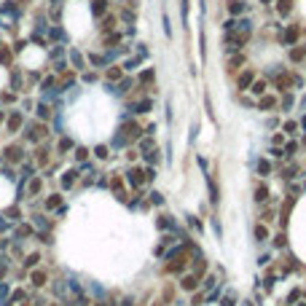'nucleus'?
<instances>
[{
	"label": "nucleus",
	"instance_id": "nucleus-1",
	"mask_svg": "<svg viewBox=\"0 0 306 306\" xmlns=\"http://www.w3.org/2000/svg\"><path fill=\"white\" fill-rule=\"evenodd\" d=\"M54 137V129H51V124H46V121H38V119H27V124H25V129H22V135H19V140L25 145H30V148H35V145H41L43 140H51Z\"/></svg>",
	"mask_w": 306,
	"mask_h": 306
},
{
	"label": "nucleus",
	"instance_id": "nucleus-2",
	"mask_svg": "<svg viewBox=\"0 0 306 306\" xmlns=\"http://www.w3.org/2000/svg\"><path fill=\"white\" fill-rule=\"evenodd\" d=\"M0 153H3V161L11 164V167H19L30 159V145H25L19 137H11L6 145H0Z\"/></svg>",
	"mask_w": 306,
	"mask_h": 306
},
{
	"label": "nucleus",
	"instance_id": "nucleus-3",
	"mask_svg": "<svg viewBox=\"0 0 306 306\" xmlns=\"http://www.w3.org/2000/svg\"><path fill=\"white\" fill-rule=\"evenodd\" d=\"M30 159L35 161L38 172H41V169H46V167H49V164L56 159V156H54V140H43L41 145L30 148Z\"/></svg>",
	"mask_w": 306,
	"mask_h": 306
},
{
	"label": "nucleus",
	"instance_id": "nucleus-4",
	"mask_svg": "<svg viewBox=\"0 0 306 306\" xmlns=\"http://www.w3.org/2000/svg\"><path fill=\"white\" fill-rule=\"evenodd\" d=\"M27 119H30V116H25L19 108L6 110V124H3L6 137H8V140H11V137H19V135H22V129H25V124H27Z\"/></svg>",
	"mask_w": 306,
	"mask_h": 306
},
{
	"label": "nucleus",
	"instance_id": "nucleus-5",
	"mask_svg": "<svg viewBox=\"0 0 306 306\" xmlns=\"http://www.w3.org/2000/svg\"><path fill=\"white\" fill-rule=\"evenodd\" d=\"M56 180H60V191H73V188H78L81 183V169H78V164H70V167H65L60 175H56Z\"/></svg>",
	"mask_w": 306,
	"mask_h": 306
},
{
	"label": "nucleus",
	"instance_id": "nucleus-6",
	"mask_svg": "<svg viewBox=\"0 0 306 306\" xmlns=\"http://www.w3.org/2000/svg\"><path fill=\"white\" fill-rule=\"evenodd\" d=\"M27 282H30V290H46L51 282V272L46 266H38V269H30L27 272Z\"/></svg>",
	"mask_w": 306,
	"mask_h": 306
},
{
	"label": "nucleus",
	"instance_id": "nucleus-7",
	"mask_svg": "<svg viewBox=\"0 0 306 306\" xmlns=\"http://www.w3.org/2000/svg\"><path fill=\"white\" fill-rule=\"evenodd\" d=\"M8 89H14L16 94H30L27 91V84H25V67H22L19 62L14 67H8Z\"/></svg>",
	"mask_w": 306,
	"mask_h": 306
},
{
	"label": "nucleus",
	"instance_id": "nucleus-8",
	"mask_svg": "<svg viewBox=\"0 0 306 306\" xmlns=\"http://www.w3.org/2000/svg\"><path fill=\"white\" fill-rule=\"evenodd\" d=\"M43 194H46V180L41 175H32V178L25 183V202H38Z\"/></svg>",
	"mask_w": 306,
	"mask_h": 306
},
{
	"label": "nucleus",
	"instance_id": "nucleus-9",
	"mask_svg": "<svg viewBox=\"0 0 306 306\" xmlns=\"http://www.w3.org/2000/svg\"><path fill=\"white\" fill-rule=\"evenodd\" d=\"M62 204H65V191H46L41 196V209L49 213V215H54Z\"/></svg>",
	"mask_w": 306,
	"mask_h": 306
},
{
	"label": "nucleus",
	"instance_id": "nucleus-10",
	"mask_svg": "<svg viewBox=\"0 0 306 306\" xmlns=\"http://www.w3.org/2000/svg\"><path fill=\"white\" fill-rule=\"evenodd\" d=\"M67 65L75 70V73H84V70H89V60L86 54L78 49V46H67Z\"/></svg>",
	"mask_w": 306,
	"mask_h": 306
},
{
	"label": "nucleus",
	"instance_id": "nucleus-11",
	"mask_svg": "<svg viewBox=\"0 0 306 306\" xmlns=\"http://www.w3.org/2000/svg\"><path fill=\"white\" fill-rule=\"evenodd\" d=\"M124 178H126V185L132 188V191H137V188H143L148 180H145V167H137V164H132L126 172H124Z\"/></svg>",
	"mask_w": 306,
	"mask_h": 306
},
{
	"label": "nucleus",
	"instance_id": "nucleus-12",
	"mask_svg": "<svg viewBox=\"0 0 306 306\" xmlns=\"http://www.w3.org/2000/svg\"><path fill=\"white\" fill-rule=\"evenodd\" d=\"M27 220L35 226V231H54L56 226V220H51V215L43 213V209H35L32 215H27Z\"/></svg>",
	"mask_w": 306,
	"mask_h": 306
},
{
	"label": "nucleus",
	"instance_id": "nucleus-13",
	"mask_svg": "<svg viewBox=\"0 0 306 306\" xmlns=\"http://www.w3.org/2000/svg\"><path fill=\"white\" fill-rule=\"evenodd\" d=\"M56 113H60V110H56L54 108V105L49 102V100H38V105H35V113H32V119H38V121H46V124H51L54 121V116Z\"/></svg>",
	"mask_w": 306,
	"mask_h": 306
},
{
	"label": "nucleus",
	"instance_id": "nucleus-14",
	"mask_svg": "<svg viewBox=\"0 0 306 306\" xmlns=\"http://www.w3.org/2000/svg\"><path fill=\"white\" fill-rule=\"evenodd\" d=\"M73 148H75V140H73V135H67V132L54 140V156H56V159L70 156V153H73Z\"/></svg>",
	"mask_w": 306,
	"mask_h": 306
},
{
	"label": "nucleus",
	"instance_id": "nucleus-15",
	"mask_svg": "<svg viewBox=\"0 0 306 306\" xmlns=\"http://www.w3.org/2000/svg\"><path fill=\"white\" fill-rule=\"evenodd\" d=\"M11 239H16V242H30L32 237H35V226L30 220H22V223H16L14 228H11V234H8Z\"/></svg>",
	"mask_w": 306,
	"mask_h": 306
},
{
	"label": "nucleus",
	"instance_id": "nucleus-16",
	"mask_svg": "<svg viewBox=\"0 0 306 306\" xmlns=\"http://www.w3.org/2000/svg\"><path fill=\"white\" fill-rule=\"evenodd\" d=\"M3 218H6V220H11L14 226H16V223H22V220H27L25 204H22V202H11V204L3 209Z\"/></svg>",
	"mask_w": 306,
	"mask_h": 306
},
{
	"label": "nucleus",
	"instance_id": "nucleus-17",
	"mask_svg": "<svg viewBox=\"0 0 306 306\" xmlns=\"http://www.w3.org/2000/svg\"><path fill=\"white\" fill-rule=\"evenodd\" d=\"M19 100H22V94H16L14 89H0V108L3 110H11V108H19Z\"/></svg>",
	"mask_w": 306,
	"mask_h": 306
},
{
	"label": "nucleus",
	"instance_id": "nucleus-18",
	"mask_svg": "<svg viewBox=\"0 0 306 306\" xmlns=\"http://www.w3.org/2000/svg\"><path fill=\"white\" fill-rule=\"evenodd\" d=\"M43 253L41 250H27L25 253V258H22V261H19V266H25L27 269V272H30V269H38V266H43Z\"/></svg>",
	"mask_w": 306,
	"mask_h": 306
},
{
	"label": "nucleus",
	"instance_id": "nucleus-19",
	"mask_svg": "<svg viewBox=\"0 0 306 306\" xmlns=\"http://www.w3.org/2000/svg\"><path fill=\"white\" fill-rule=\"evenodd\" d=\"M16 65V51H14V46H11L8 41L0 46V67H14Z\"/></svg>",
	"mask_w": 306,
	"mask_h": 306
},
{
	"label": "nucleus",
	"instance_id": "nucleus-20",
	"mask_svg": "<svg viewBox=\"0 0 306 306\" xmlns=\"http://www.w3.org/2000/svg\"><path fill=\"white\" fill-rule=\"evenodd\" d=\"M75 84H78V73H75L73 67H70V70H65V73L60 75V94H67V91L73 89Z\"/></svg>",
	"mask_w": 306,
	"mask_h": 306
},
{
	"label": "nucleus",
	"instance_id": "nucleus-21",
	"mask_svg": "<svg viewBox=\"0 0 306 306\" xmlns=\"http://www.w3.org/2000/svg\"><path fill=\"white\" fill-rule=\"evenodd\" d=\"M102 75H105V81H108V84H113V86H116V84H119V81L124 78V67L113 62V65H108V67L102 70Z\"/></svg>",
	"mask_w": 306,
	"mask_h": 306
},
{
	"label": "nucleus",
	"instance_id": "nucleus-22",
	"mask_svg": "<svg viewBox=\"0 0 306 306\" xmlns=\"http://www.w3.org/2000/svg\"><path fill=\"white\" fill-rule=\"evenodd\" d=\"M70 156H73V164H84V161L91 159V148H86V145H75Z\"/></svg>",
	"mask_w": 306,
	"mask_h": 306
},
{
	"label": "nucleus",
	"instance_id": "nucleus-23",
	"mask_svg": "<svg viewBox=\"0 0 306 306\" xmlns=\"http://www.w3.org/2000/svg\"><path fill=\"white\" fill-rule=\"evenodd\" d=\"M35 105H38V100H35V97H27V94H22V100H19V110L25 113V116H32V113H35Z\"/></svg>",
	"mask_w": 306,
	"mask_h": 306
},
{
	"label": "nucleus",
	"instance_id": "nucleus-24",
	"mask_svg": "<svg viewBox=\"0 0 306 306\" xmlns=\"http://www.w3.org/2000/svg\"><path fill=\"white\" fill-rule=\"evenodd\" d=\"M91 156L97 159V161H108V159H110V145H105V143L94 145V148H91Z\"/></svg>",
	"mask_w": 306,
	"mask_h": 306
},
{
	"label": "nucleus",
	"instance_id": "nucleus-25",
	"mask_svg": "<svg viewBox=\"0 0 306 306\" xmlns=\"http://www.w3.org/2000/svg\"><path fill=\"white\" fill-rule=\"evenodd\" d=\"M150 108H153V102H150V100H137V102H132V105H129V110H132V113H137V116L150 113Z\"/></svg>",
	"mask_w": 306,
	"mask_h": 306
},
{
	"label": "nucleus",
	"instance_id": "nucleus-26",
	"mask_svg": "<svg viewBox=\"0 0 306 306\" xmlns=\"http://www.w3.org/2000/svg\"><path fill=\"white\" fill-rule=\"evenodd\" d=\"M78 81H81V84H97V81H100V73H97V70H84V73H78Z\"/></svg>",
	"mask_w": 306,
	"mask_h": 306
},
{
	"label": "nucleus",
	"instance_id": "nucleus-27",
	"mask_svg": "<svg viewBox=\"0 0 306 306\" xmlns=\"http://www.w3.org/2000/svg\"><path fill=\"white\" fill-rule=\"evenodd\" d=\"M91 14L97 19L108 14V0H91Z\"/></svg>",
	"mask_w": 306,
	"mask_h": 306
},
{
	"label": "nucleus",
	"instance_id": "nucleus-28",
	"mask_svg": "<svg viewBox=\"0 0 306 306\" xmlns=\"http://www.w3.org/2000/svg\"><path fill=\"white\" fill-rule=\"evenodd\" d=\"M196 285H199V277H196V274H185V277L180 279V288H183V290H188V293L196 290Z\"/></svg>",
	"mask_w": 306,
	"mask_h": 306
},
{
	"label": "nucleus",
	"instance_id": "nucleus-29",
	"mask_svg": "<svg viewBox=\"0 0 306 306\" xmlns=\"http://www.w3.org/2000/svg\"><path fill=\"white\" fill-rule=\"evenodd\" d=\"M140 62H143V60H140V56H129V60L121 65L124 67V73H135V70L140 67Z\"/></svg>",
	"mask_w": 306,
	"mask_h": 306
},
{
	"label": "nucleus",
	"instance_id": "nucleus-30",
	"mask_svg": "<svg viewBox=\"0 0 306 306\" xmlns=\"http://www.w3.org/2000/svg\"><path fill=\"white\" fill-rule=\"evenodd\" d=\"M137 84H143V86H150V84H153V70H143V73L137 75Z\"/></svg>",
	"mask_w": 306,
	"mask_h": 306
},
{
	"label": "nucleus",
	"instance_id": "nucleus-31",
	"mask_svg": "<svg viewBox=\"0 0 306 306\" xmlns=\"http://www.w3.org/2000/svg\"><path fill=\"white\" fill-rule=\"evenodd\" d=\"M8 296H11V282L3 279V282H0V303L8 301Z\"/></svg>",
	"mask_w": 306,
	"mask_h": 306
},
{
	"label": "nucleus",
	"instance_id": "nucleus-32",
	"mask_svg": "<svg viewBox=\"0 0 306 306\" xmlns=\"http://www.w3.org/2000/svg\"><path fill=\"white\" fill-rule=\"evenodd\" d=\"M124 156H126V161H137L140 150H137V148H126V153H124Z\"/></svg>",
	"mask_w": 306,
	"mask_h": 306
},
{
	"label": "nucleus",
	"instance_id": "nucleus-33",
	"mask_svg": "<svg viewBox=\"0 0 306 306\" xmlns=\"http://www.w3.org/2000/svg\"><path fill=\"white\" fill-rule=\"evenodd\" d=\"M150 204H164V196L159 191H150Z\"/></svg>",
	"mask_w": 306,
	"mask_h": 306
},
{
	"label": "nucleus",
	"instance_id": "nucleus-34",
	"mask_svg": "<svg viewBox=\"0 0 306 306\" xmlns=\"http://www.w3.org/2000/svg\"><path fill=\"white\" fill-rule=\"evenodd\" d=\"M228 11H234V14H239V11H242V3H239V0H234V3H228Z\"/></svg>",
	"mask_w": 306,
	"mask_h": 306
},
{
	"label": "nucleus",
	"instance_id": "nucleus-35",
	"mask_svg": "<svg viewBox=\"0 0 306 306\" xmlns=\"http://www.w3.org/2000/svg\"><path fill=\"white\" fill-rule=\"evenodd\" d=\"M272 105H274V100H272V97H266V100L261 102V108H272Z\"/></svg>",
	"mask_w": 306,
	"mask_h": 306
},
{
	"label": "nucleus",
	"instance_id": "nucleus-36",
	"mask_svg": "<svg viewBox=\"0 0 306 306\" xmlns=\"http://www.w3.org/2000/svg\"><path fill=\"white\" fill-rule=\"evenodd\" d=\"M285 129H288V135H296L298 126H296V124H285Z\"/></svg>",
	"mask_w": 306,
	"mask_h": 306
},
{
	"label": "nucleus",
	"instance_id": "nucleus-37",
	"mask_svg": "<svg viewBox=\"0 0 306 306\" xmlns=\"http://www.w3.org/2000/svg\"><path fill=\"white\" fill-rule=\"evenodd\" d=\"M263 89H266V84H263V81H261V84H255V89H253V91H255V94H261Z\"/></svg>",
	"mask_w": 306,
	"mask_h": 306
},
{
	"label": "nucleus",
	"instance_id": "nucleus-38",
	"mask_svg": "<svg viewBox=\"0 0 306 306\" xmlns=\"http://www.w3.org/2000/svg\"><path fill=\"white\" fill-rule=\"evenodd\" d=\"M3 124H6V110L0 108V129H3Z\"/></svg>",
	"mask_w": 306,
	"mask_h": 306
},
{
	"label": "nucleus",
	"instance_id": "nucleus-39",
	"mask_svg": "<svg viewBox=\"0 0 306 306\" xmlns=\"http://www.w3.org/2000/svg\"><path fill=\"white\" fill-rule=\"evenodd\" d=\"M49 306H62L60 301H49Z\"/></svg>",
	"mask_w": 306,
	"mask_h": 306
},
{
	"label": "nucleus",
	"instance_id": "nucleus-40",
	"mask_svg": "<svg viewBox=\"0 0 306 306\" xmlns=\"http://www.w3.org/2000/svg\"><path fill=\"white\" fill-rule=\"evenodd\" d=\"M16 306H32V303H30V301H25V303H16Z\"/></svg>",
	"mask_w": 306,
	"mask_h": 306
},
{
	"label": "nucleus",
	"instance_id": "nucleus-41",
	"mask_svg": "<svg viewBox=\"0 0 306 306\" xmlns=\"http://www.w3.org/2000/svg\"><path fill=\"white\" fill-rule=\"evenodd\" d=\"M49 3H62V0H49Z\"/></svg>",
	"mask_w": 306,
	"mask_h": 306
},
{
	"label": "nucleus",
	"instance_id": "nucleus-42",
	"mask_svg": "<svg viewBox=\"0 0 306 306\" xmlns=\"http://www.w3.org/2000/svg\"><path fill=\"white\" fill-rule=\"evenodd\" d=\"M0 164H3V153H0Z\"/></svg>",
	"mask_w": 306,
	"mask_h": 306
},
{
	"label": "nucleus",
	"instance_id": "nucleus-43",
	"mask_svg": "<svg viewBox=\"0 0 306 306\" xmlns=\"http://www.w3.org/2000/svg\"><path fill=\"white\" fill-rule=\"evenodd\" d=\"M0 239H3V234H0Z\"/></svg>",
	"mask_w": 306,
	"mask_h": 306
}]
</instances>
